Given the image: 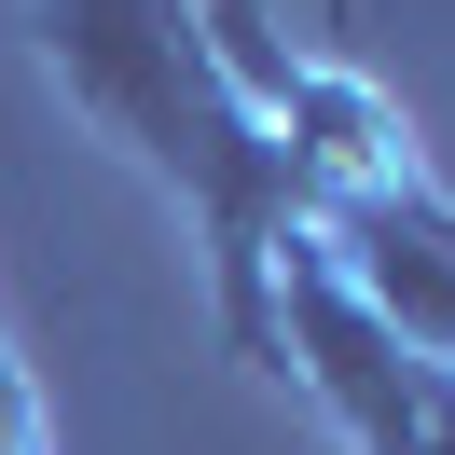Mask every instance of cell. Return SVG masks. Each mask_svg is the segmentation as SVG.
Instances as JSON below:
<instances>
[{
  "mask_svg": "<svg viewBox=\"0 0 455 455\" xmlns=\"http://www.w3.org/2000/svg\"><path fill=\"white\" fill-rule=\"evenodd\" d=\"M28 42H42L69 111L166 207H194L207 304H221L235 359L276 372V249L304 235V180H290L276 124L235 97L221 42H207V0H28Z\"/></svg>",
  "mask_w": 455,
  "mask_h": 455,
  "instance_id": "1",
  "label": "cell"
},
{
  "mask_svg": "<svg viewBox=\"0 0 455 455\" xmlns=\"http://www.w3.org/2000/svg\"><path fill=\"white\" fill-rule=\"evenodd\" d=\"M345 249V276L387 304L400 345H427V359L455 372V194H414V207H359V221H317Z\"/></svg>",
  "mask_w": 455,
  "mask_h": 455,
  "instance_id": "2",
  "label": "cell"
},
{
  "mask_svg": "<svg viewBox=\"0 0 455 455\" xmlns=\"http://www.w3.org/2000/svg\"><path fill=\"white\" fill-rule=\"evenodd\" d=\"M0 455H56V414H42V372L14 345V317H0Z\"/></svg>",
  "mask_w": 455,
  "mask_h": 455,
  "instance_id": "3",
  "label": "cell"
},
{
  "mask_svg": "<svg viewBox=\"0 0 455 455\" xmlns=\"http://www.w3.org/2000/svg\"><path fill=\"white\" fill-rule=\"evenodd\" d=\"M317 14H331V28H345V14H359V0H317Z\"/></svg>",
  "mask_w": 455,
  "mask_h": 455,
  "instance_id": "4",
  "label": "cell"
}]
</instances>
